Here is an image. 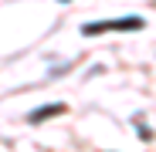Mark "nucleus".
<instances>
[{"instance_id":"f257e3e1","label":"nucleus","mask_w":156,"mask_h":152,"mask_svg":"<svg viewBox=\"0 0 156 152\" xmlns=\"http://www.w3.org/2000/svg\"><path fill=\"white\" fill-rule=\"evenodd\" d=\"M143 17H119V20H98V24H85V34L95 37L102 31H139Z\"/></svg>"},{"instance_id":"f03ea898","label":"nucleus","mask_w":156,"mask_h":152,"mask_svg":"<svg viewBox=\"0 0 156 152\" xmlns=\"http://www.w3.org/2000/svg\"><path fill=\"white\" fill-rule=\"evenodd\" d=\"M61 112H65V105H44V108H37L31 115V122H44L48 115H61Z\"/></svg>"}]
</instances>
